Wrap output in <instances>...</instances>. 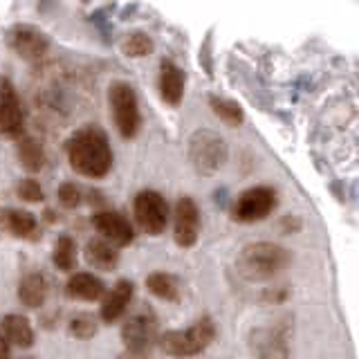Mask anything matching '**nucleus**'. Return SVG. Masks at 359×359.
<instances>
[{
    "mask_svg": "<svg viewBox=\"0 0 359 359\" xmlns=\"http://www.w3.org/2000/svg\"><path fill=\"white\" fill-rule=\"evenodd\" d=\"M65 155L74 171L90 180L106 177L112 168L108 135L97 123H86V126L76 128L65 142Z\"/></svg>",
    "mask_w": 359,
    "mask_h": 359,
    "instance_id": "nucleus-1",
    "label": "nucleus"
},
{
    "mask_svg": "<svg viewBox=\"0 0 359 359\" xmlns=\"http://www.w3.org/2000/svg\"><path fill=\"white\" fill-rule=\"evenodd\" d=\"M290 261L292 256L285 247L269 241H258L243 247L236 258V269L250 283H261V280H272L278 276L290 265Z\"/></svg>",
    "mask_w": 359,
    "mask_h": 359,
    "instance_id": "nucleus-2",
    "label": "nucleus"
},
{
    "mask_svg": "<svg viewBox=\"0 0 359 359\" xmlns=\"http://www.w3.org/2000/svg\"><path fill=\"white\" fill-rule=\"evenodd\" d=\"M216 339V323L211 317H200L184 330H166L160 339V346L171 357H196L205 353Z\"/></svg>",
    "mask_w": 359,
    "mask_h": 359,
    "instance_id": "nucleus-3",
    "label": "nucleus"
},
{
    "mask_svg": "<svg viewBox=\"0 0 359 359\" xmlns=\"http://www.w3.org/2000/svg\"><path fill=\"white\" fill-rule=\"evenodd\" d=\"M108 104L115 128L123 140L137 137L142 130V110L137 93L128 81H115L108 88Z\"/></svg>",
    "mask_w": 359,
    "mask_h": 359,
    "instance_id": "nucleus-4",
    "label": "nucleus"
},
{
    "mask_svg": "<svg viewBox=\"0 0 359 359\" xmlns=\"http://www.w3.org/2000/svg\"><path fill=\"white\" fill-rule=\"evenodd\" d=\"M189 162L200 175H216L227 162V144L218 133L200 128L189 137Z\"/></svg>",
    "mask_w": 359,
    "mask_h": 359,
    "instance_id": "nucleus-5",
    "label": "nucleus"
},
{
    "mask_svg": "<svg viewBox=\"0 0 359 359\" xmlns=\"http://www.w3.org/2000/svg\"><path fill=\"white\" fill-rule=\"evenodd\" d=\"M157 317L151 308L133 312L121 325V341L133 359H146L157 344Z\"/></svg>",
    "mask_w": 359,
    "mask_h": 359,
    "instance_id": "nucleus-6",
    "label": "nucleus"
},
{
    "mask_svg": "<svg viewBox=\"0 0 359 359\" xmlns=\"http://www.w3.org/2000/svg\"><path fill=\"white\" fill-rule=\"evenodd\" d=\"M276 202H278V198H276V191L272 187H267V184L250 187L233 200L231 218L236 222H243V224L261 222L276 209Z\"/></svg>",
    "mask_w": 359,
    "mask_h": 359,
    "instance_id": "nucleus-7",
    "label": "nucleus"
},
{
    "mask_svg": "<svg viewBox=\"0 0 359 359\" xmlns=\"http://www.w3.org/2000/svg\"><path fill=\"white\" fill-rule=\"evenodd\" d=\"M137 227L149 236H160L168 224V205L160 191L144 189L133 200Z\"/></svg>",
    "mask_w": 359,
    "mask_h": 359,
    "instance_id": "nucleus-8",
    "label": "nucleus"
},
{
    "mask_svg": "<svg viewBox=\"0 0 359 359\" xmlns=\"http://www.w3.org/2000/svg\"><path fill=\"white\" fill-rule=\"evenodd\" d=\"M7 45L22 61H41L50 52V36L29 22H16L7 29Z\"/></svg>",
    "mask_w": 359,
    "mask_h": 359,
    "instance_id": "nucleus-9",
    "label": "nucleus"
},
{
    "mask_svg": "<svg viewBox=\"0 0 359 359\" xmlns=\"http://www.w3.org/2000/svg\"><path fill=\"white\" fill-rule=\"evenodd\" d=\"M22 123H25V115H22L16 86L7 76H0V135L20 137Z\"/></svg>",
    "mask_w": 359,
    "mask_h": 359,
    "instance_id": "nucleus-10",
    "label": "nucleus"
},
{
    "mask_svg": "<svg viewBox=\"0 0 359 359\" xmlns=\"http://www.w3.org/2000/svg\"><path fill=\"white\" fill-rule=\"evenodd\" d=\"M200 236V209L191 196H180L173 211V238L180 247H194Z\"/></svg>",
    "mask_w": 359,
    "mask_h": 359,
    "instance_id": "nucleus-11",
    "label": "nucleus"
},
{
    "mask_svg": "<svg viewBox=\"0 0 359 359\" xmlns=\"http://www.w3.org/2000/svg\"><path fill=\"white\" fill-rule=\"evenodd\" d=\"M93 227L101 233L99 238L108 241L112 247H128L135 241V229L121 211L104 209L93 216Z\"/></svg>",
    "mask_w": 359,
    "mask_h": 359,
    "instance_id": "nucleus-12",
    "label": "nucleus"
},
{
    "mask_svg": "<svg viewBox=\"0 0 359 359\" xmlns=\"http://www.w3.org/2000/svg\"><path fill=\"white\" fill-rule=\"evenodd\" d=\"M130 299H133V280L119 278L117 283L110 287L108 294H104V301H101V310H99L101 321L104 323L119 321L123 314H126Z\"/></svg>",
    "mask_w": 359,
    "mask_h": 359,
    "instance_id": "nucleus-13",
    "label": "nucleus"
},
{
    "mask_svg": "<svg viewBox=\"0 0 359 359\" xmlns=\"http://www.w3.org/2000/svg\"><path fill=\"white\" fill-rule=\"evenodd\" d=\"M157 90L160 97L168 106H180L184 97V72L171 59L160 61V72H157Z\"/></svg>",
    "mask_w": 359,
    "mask_h": 359,
    "instance_id": "nucleus-14",
    "label": "nucleus"
},
{
    "mask_svg": "<svg viewBox=\"0 0 359 359\" xmlns=\"http://www.w3.org/2000/svg\"><path fill=\"white\" fill-rule=\"evenodd\" d=\"M0 231L20 241H36L39 222L36 216L25 209H0Z\"/></svg>",
    "mask_w": 359,
    "mask_h": 359,
    "instance_id": "nucleus-15",
    "label": "nucleus"
},
{
    "mask_svg": "<svg viewBox=\"0 0 359 359\" xmlns=\"http://www.w3.org/2000/svg\"><path fill=\"white\" fill-rule=\"evenodd\" d=\"M0 337L9 344V346H16V348H32L36 334H34V328L27 317L22 314H5L0 319Z\"/></svg>",
    "mask_w": 359,
    "mask_h": 359,
    "instance_id": "nucleus-16",
    "label": "nucleus"
},
{
    "mask_svg": "<svg viewBox=\"0 0 359 359\" xmlns=\"http://www.w3.org/2000/svg\"><path fill=\"white\" fill-rule=\"evenodd\" d=\"M250 346L256 359H285L287 357V346L283 334L269 328H258L250 337Z\"/></svg>",
    "mask_w": 359,
    "mask_h": 359,
    "instance_id": "nucleus-17",
    "label": "nucleus"
},
{
    "mask_svg": "<svg viewBox=\"0 0 359 359\" xmlns=\"http://www.w3.org/2000/svg\"><path fill=\"white\" fill-rule=\"evenodd\" d=\"M65 294L76 301H99L106 294V285L90 272H74L65 283Z\"/></svg>",
    "mask_w": 359,
    "mask_h": 359,
    "instance_id": "nucleus-18",
    "label": "nucleus"
},
{
    "mask_svg": "<svg viewBox=\"0 0 359 359\" xmlns=\"http://www.w3.org/2000/svg\"><path fill=\"white\" fill-rule=\"evenodd\" d=\"M86 263L90 267L99 269V272H115L119 265V252L104 238H93L86 243Z\"/></svg>",
    "mask_w": 359,
    "mask_h": 359,
    "instance_id": "nucleus-19",
    "label": "nucleus"
},
{
    "mask_svg": "<svg viewBox=\"0 0 359 359\" xmlns=\"http://www.w3.org/2000/svg\"><path fill=\"white\" fill-rule=\"evenodd\" d=\"M18 299L27 308H41L48 299V278L39 272L25 274L18 285Z\"/></svg>",
    "mask_w": 359,
    "mask_h": 359,
    "instance_id": "nucleus-20",
    "label": "nucleus"
},
{
    "mask_svg": "<svg viewBox=\"0 0 359 359\" xmlns=\"http://www.w3.org/2000/svg\"><path fill=\"white\" fill-rule=\"evenodd\" d=\"M16 155H18L20 166L25 168L27 173H39L45 166V151H43L41 142L34 140V137L20 135L18 144H16Z\"/></svg>",
    "mask_w": 359,
    "mask_h": 359,
    "instance_id": "nucleus-21",
    "label": "nucleus"
},
{
    "mask_svg": "<svg viewBox=\"0 0 359 359\" xmlns=\"http://www.w3.org/2000/svg\"><path fill=\"white\" fill-rule=\"evenodd\" d=\"M146 290L162 301H177L180 299V280L168 272H153V274L146 276Z\"/></svg>",
    "mask_w": 359,
    "mask_h": 359,
    "instance_id": "nucleus-22",
    "label": "nucleus"
},
{
    "mask_svg": "<svg viewBox=\"0 0 359 359\" xmlns=\"http://www.w3.org/2000/svg\"><path fill=\"white\" fill-rule=\"evenodd\" d=\"M209 106L213 110V115H216L222 123H227V126L236 128L241 126L245 121V112L241 108L238 101L233 99H227V97H218V95H211L209 97Z\"/></svg>",
    "mask_w": 359,
    "mask_h": 359,
    "instance_id": "nucleus-23",
    "label": "nucleus"
},
{
    "mask_svg": "<svg viewBox=\"0 0 359 359\" xmlns=\"http://www.w3.org/2000/svg\"><path fill=\"white\" fill-rule=\"evenodd\" d=\"M52 263L56 265V269L61 272H74L76 265V243L72 236H59V241L54 243V252H52Z\"/></svg>",
    "mask_w": 359,
    "mask_h": 359,
    "instance_id": "nucleus-24",
    "label": "nucleus"
},
{
    "mask_svg": "<svg viewBox=\"0 0 359 359\" xmlns=\"http://www.w3.org/2000/svg\"><path fill=\"white\" fill-rule=\"evenodd\" d=\"M155 43L146 32H128L121 39V52L130 56V59H144V56L153 54Z\"/></svg>",
    "mask_w": 359,
    "mask_h": 359,
    "instance_id": "nucleus-25",
    "label": "nucleus"
},
{
    "mask_svg": "<svg viewBox=\"0 0 359 359\" xmlns=\"http://www.w3.org/2000/svg\"><path fill=\"white\" fill-rule=\"evenodd\" d=\"M67 328H70V334L76 337V339H93L99 330V319L90 312H79L70 319Z\"/></svg>",
    "mask_w": 359,
    "mask_h": 359,
    "instance_id": "nucleus-26",
    "label": "nucleus"
},
{
    "mask_svg": "<svg viewBox=\"0 0 359 359\" xmlns=\"http://www.w3.org/2000/svg\"><path fill=\"white\" fill-rule=\"evenodd\" d=\"M16 194L20 200H25V202H43V189L39 184V180H34V177L20 180L18 187H16Z\"/></svg>",
    "mask_w": 359,
    "mask_h": 359,
    "instance_id": "nucleus-27",
    "label": "nucleus"
},
{
    "mask_svg": "<svg viewBox=\"0 0 359 359\" xmlns=\"http://www.w3.org/2000/svg\"><path fill=\"white\" fill-rule=\"evenodd\" d=\"M56 196H59L61 207H65V209H76L81 205V189H79L74 182H63Z\"/></svg>",
    "mask_w": 359,
    "mask_h": 359,
    "instance_id": "nucleus-28",
    "label": "nucleus"
},
{
    "mask_svg": "<svg viewBox=\"0 0 359 359\" xmlns=\"http://www.w3.org/2000/svg\"><path fill=\"white\" fill-rule=\"evenodd\" d=\"M0 359H11V348L3 337H0Z\"/></svg>",
    "mask_w": 359,
    "mask_h": 359,
    "instance_id": "nucleus-29",
    "label": "nucleus"
},
{
    "mask_svg": "<svg viewBox=\"0 0 359 359\" xmlns=\"http://www.w3.org/2000/svg\"><path fill=\"white\" fill-rule=\"evenodd\" d=\"M25 359H34V357H25Z\"/></svg>",
    "mask_w": 359,
    "mask_h": 359,
    "instance_id": "nucleus-30",
    "label": "nucleus"
}]
</instances>
